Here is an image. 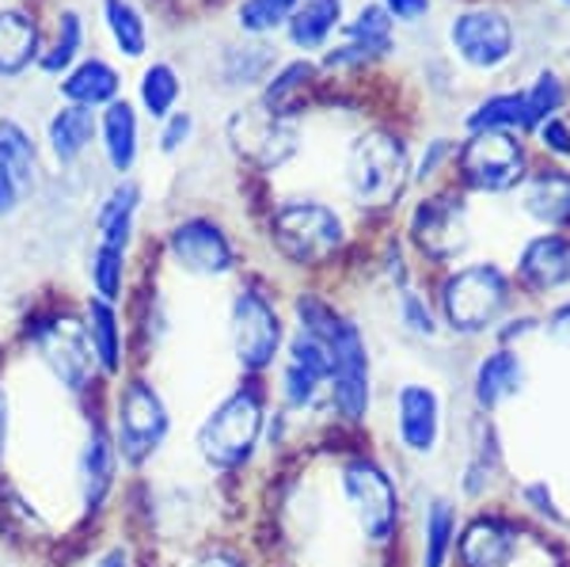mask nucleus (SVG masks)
Wrapping results in <instances>:
<instances>
[{"instance_id": "obj_15", "label": "nucleus", "mask_w": 570, "mask_h": 567, "mask_svg": "<svg viewBox=\"0 0 570 567\" xmlns=\"http://www.w3.org/2000/svg\"><path fill=\"white\" fill-rule=\"evenodd\" d=\"M529 381H532V370H529L525 351L487 343L472 359V365H468L464 404H468V411H475V416L499 419L505 408L518 404V400L525 397Z\"/></svg>"}, {"instance_id": "obj_22", "label": "nucleus", "mask_w": 570, "mask_h": 567, "mask_svg": "<svg viewBox=\"0 0 570 567\" xmlns=\"http://www.w3.org/2000/svg\"><path fill=\"white\" fill-rule=\"evenodd\" d=\"M464 502L453 491H426L419 502V567H453Z\"/></svg>"}, {"instance_id": "obj_8", "label": "nucleus", "mask_w": 570, "mask_h": 567, "mask_svg": "<svg viewBox=\"0 0 570 567\" xmlns=\"http://www.w3.org/2000/svg\"><path fill=\"white\" fill-rule=\"evenodd\" d=\"M271 244L293 267H327L346 248V222L320 198H289L271 214Z\"/></svg>"}, {"instance_id": "obj_4", "label": "nucleus", "mask_w": 570, "mask_h": 567, "mask_svg": "<svg viewBox=\"0 0 570 567\" xmlns=\"http://www.w3.org/2000/svg\"><path fill=\"white\" fill-rule=\"evenodd\" d=\"M540 541V529L510 499L464 507L453 567H521Z\"/></svg>"}, {"instance_id": "obj_23", "label": "nucleus", "mask_w": 570, "mask_h": 567, "mask_svg": "<svg viewBox=\"0 0 570 567\" xmlns=\"http://www.w3.org/2000/svg\"><path fill=\"white\" fill-rule=\"evenodd\" d=\"M118 480V450L104 423L88 427V438L77 453V491L85 510H99Z\"/></svg>"}, {"instance_id": "obj_34", "label": "nucleus", "mask_w": 570, "mask_h": 567, "mask_svg": "<svg viewBox=\"0 0 570 567\" xmlns=\"http://www.w3.org/2000/svg\"><path fill=\"white\" fill-rule=\"evenodd\" d=\"M39 58V27L23 12H0V77L23 72Z\"/></svg>"}, {"instance_id": "obj_53", "label": "nucleus", "mask_w": 570, "mask_h": 567, "mask_svg": "<svg viewBox=\"0 0 570 567\" xmlns=\"http://www.w3.org/2000/svg\"><path fill=\"white\" fill-rule=\"evenodd\" d=\"M91 567H134V556L126 545H110L107 553H99L96 560H91Z\"/></svg>"}, {"instance_id": "obj_21", "label": "nucleus", "mask_w": 570, "mask_h": 567, "mask_svg": "<svg viewBox=\"0 0 570 567\" xmlns=\"http://www.w3.org/2000/svg\"><path fill=\"white\" fill-rule=\"evenodd\" d=\"M518 209L540 233H570V168L567 164H532L518 187Z\"/></svg>"}, {"instance_id": "obj_55", "label": "nucleus", "mask_w": 570, "mask_h": 567, "mask_svg": "<svg viewBox=\"0 0 570 567\" xmlns=\"http://www.w3.org/2000/svg\"><path fill=\"white\" fill-rule=\"evenodd\" d=\"M563 4H567V8H570V0H563Z\"/></svg>"}, {"instance_id": "obj_49", "label": "nucleus", "mask_w": 570, "mask_h": 567, "mask_svg": "<svg viewBox=\"0 0 570 567\" xmlns=\"http://www.w3.org/2000/svg\"><path fill=\"white\" fill-rule=\"evenodd\" d=\"M190 130H195V118H190L187 111H176L171 118H164V134H160V149L164 153H176L183 141L190 137Z\"/></svg>"}, {"instance_id": "obj_48", "label": "nucleus", "mask_w": 570, "mask_h": 567, "mask_svg": "<svg viewBox=\"0 0 570 567\" xmlns=\"http://www.w3.org/2000/svg\"><path fill=\"white\" fill-rule=\"evenodd\" d=\"M381 267H384V274H389L392 290L415 286V278H411V267H407V248H403L400 236H389V244H384V255H381Z\"/></svg>"}, {"instance_id": "obj_10", "label": "nucleus", "mask_w": 570, "mask_h": 567, "mask_svg": "<svg viewBox=\"0 0 570 567\" xmlns=\"http://www.w3.org/2000/svg\"><path fill=\"white\" fill-rule=\"evenodd\" d=\"M472 203L461 187H438L407 214V244L430 267L449 271L472 252Z\"/></svg>"}, {"instance_id": "obj_19", "label": "nucleus", "mask_w": 570, "mask_h": 567, "mask_svg": "<svg viewBox=\"0 0 570 567\" xmlns=\"http://www.w3.org/2000/svg\"><path fill=\"white\" fill-rule=\"evenodd\" d=\"M168 255L176 260V267L198 274V278H225L240 263L233 236L214 217H187V222H179L168 233Z\"/></svg>"}, {"instance_id": "obj_18", "label": "nucleus", "mask_w": 570, "mask_h": 567, "mask_svg": "<svg viewBox=\"0 0 570 567\" xmlns=\"http://www.w3.org/2000/svg\"><path fill=\"white\" fill-rule=\"evenodd\" d=\"M228 141L240 160L255 164L259 172H274L297 157L301 130L293 115H278L263 104H252L228 118Z\"/></svg>"}, {"instance_id": "obj_25", "label": "nucleus", "mask_w": 570, "mask_h": 567, "mask_svg": "<svg viewBox=\"0 0 570 567\" xmlns=\"http://www.w3.org/2000/svg\"><path fill=\"white\" fill-rule=\"evenodd\" d=\"M85 332H88V346L91 359H96V370L104 378H118L126 362V340H122V320H118V309L110 301L88 297L85 305Z\"/></svg>"}, {"instance_id": "obj_2", "label": "nucleus", "mask_w": 570, "mask_h": 567, "mask_svg": "<svg viewBox=\"0 0 570 567\" xmlns=\"http://www.w3.org/2000/svg\"><path fill=\"white\" fill-rule=\"evenodd\" d=\"M266 416H271V389L263 378H244L236 389H228L195 431V453L209 472L236 477L259 457Z\"/></svg>"}, {"instance_id": "obj_29", "label": "nucleus", "mask_w": 570, "mask_h": 567, "mask_svg": "<svg viewBox=\"0 0 570 567\" xmlns=\"http://www.w3.org/2000/svg\"><path fill=\"white\" fill-rule=\"evenodd\" d=\"M99 134H104V153H107V164L126 176V172L137 164V115L126 99H115L107 104L104 111V123H99Z\"/></svg>"}, {"instance_id": "obj_30", "label": "nucleus", "mask_w": 570, "mask_h": 567, "mask_svg": "<svg viewBox=\"0 0 570 567\" xmlns=\"http://www.w3.org/2000/svg\"><path fill=\"white\" fill-rule=\"evenodd\" d=\"M525 134V91H494L464 115V134Z\"/></svg>"}, {"instance_id": "obj_43", "label": "nucleus", "mask_w": 570, "mask_h": 567, "mask_svg": "<svg viewBox=\"0 0 570 567\" xmlns=\"http://www.w3.org/2000/svg\"><path fill=\"white\" fill-rule=\"evenodd\" d=\"M301 4H305V0H244L240 27L252 35H266L278 23H289V16L297 12Z\"/></svg>"}, {"instance_id": "obj_27", "label": "nucleus", "mask_w": 570, "mask_h": 567, "mask_svg": "<svg viewBox=\"0 0 570 567\" xmlns=\"http://www.w3.org/2000/svg\"><path fill=\"white\" fill-rule=\"evenodd\" d=\"M137 203H141V187H137L134 179H122L118 187H110L107 198L99 203V214H96V244L115 248V252L130 248Z\"/></svg>"}, {"instance_id": "obj_35", "label": "nucleus", "mask_w": 570, "mask_h": 567, "mask_svg": "<svg viewBox=\"0 0 570 567\" xmlns=\"http://www.w3.org/2000/svg\"><path fill=\"white\" fill-rule=\"evenodd\" d=\"M0 160L8 164V172L23 187V195H31L39 187V153H35L31 134L16 118H0Z\"/></svg>"}, {"instance_id": "obj_11", "label": "nucleus", "mask_w": 570, "mask_h": 567, "mask_svg": "<svg viewBox=\"0 0 570 567\" xmlns=\"http://www.w3.org/2000/svg\"><path fill=\"white\" fill-rule=\"evenodd\" d=\"M513 480L518 477L510 469V453H505V434L499 419L464 411L453 496L464 507H483V502H499L510 496Z\"/></svg>"}, {"instance_id": "obj_51", "label": "nucleus", "mask_w": 570, "mask_h": 567, "mask_svg": "<svg viewBox=\"0 0 570 567\" xmlns=\"http://www.w3.org/2000/svg\"><path fill=\"white\" fill-rule=\"evenodd\" d=\"M381 8L400 23H419L430 12V0H381Z\"/></svg>"}, {"instance_id": "obj_36", "label": "nucleus", "mask_w": 570, "mask_h": 567, "mask_svg": "<svg viewBox=\"0 0 570 567\" xmlns=\"http://www.w3.org/2000/svg\"><path fill=\"white\" fill-rule=\"evenodd\" d=\"M271 66V46H233V50H225V61H220V77H225L228 88H247L266 80Z\"/></svg>"}, {"instance_id": "obj_31", "label": "nucleus", "mask_w": 570, "mask_h": 567, "mask_svg": "<svg viewBox=\"0 0 570 567\" xmlns=\"http://www.w3.org/2000/svg\"><path fill=\"white\" fill-rule=\"evenodd\" d=\"M118 85H122V80H118V72L110 69L107 61L88 58L61 80V96L80 107H99V104H115Z\"/></svg>"}, {"instance_id": "obj_17", "label": "nucleus", "mask_w": 570, "mask_h": 567, "mask_svg": "<svg viewBox=\"0 0 570 567\" xmlns=\"http://www.w3.org/2000/svg\"><path fill=\"white\" fill-rule=\"evenodd\" d=\"M518 294L525 305L544 309L570 297V233H532L518 244L510 263Z\"/></svg>"}, {"instance_id": "obj_45", "label": "nucleus", "mask_w": 570, "mask_h": 567, "mask_svg": "<svg viewBox=\"0 0 570 567\" xmlns=\"http://www.w3.org/2000/svg\"><path fill=\"white\" fill-rule=\"evenodd\" d=\"M532 340H540V309H532V305H521L518 313H510L499 324V332L491 335V343L518 346V351H525V343Z\"/></svg>"}, {"instance_id": "obj_50", "label": "nucleus", "mask_w": 570, "mask_h": 567, "mask_svg": "<svg viewBox=\"0 0 570 567\" xmlns=\"http://www.w3.org/2000/svg\"><path fill=\"white\" fill-rule=\"evenodd\" d=\"M23 198H27V195H23V187L16 183L12 172H8V164L0 160V222H4V217H12L16 209H20Z\"/></svg>"}, {"instance_id": "obj_9", "label": "nucleus", "mask_w": 570, "mask_h": 567, "mask_svg": "<svg viewBox=\"0 0 570 567\" xmlns=\"http://www.w3.org/2000/svg\"><path fill=\"white\" fill-rule=\"evenodd\" d=\"M285 340H289V324L278 301L255 282L236 290L228 301V351L244 378H266L282 362Z\"/></svg>"}, {"instance_id": "obj_46", "label": "nucleus", "mask_w": 570, "mask_h": 567, "mask_svg": "<svg viewBox=\"0 0 570 567\" xmlns=\"http://www.w3.org/2000/svg\"><path fill=\"white\" fill-rule=\"evenodd\" d=\"M540 340L570 351V297H559L540 309Z\"/></svg>"}, {"instance_id": "obj_28", "label": "nucleus", "mask_w": 570, "mask_h": 567, "mask_svg": "<svg viewBox=\"0 0 570 567\" xmlns=\"http://www.w3.org/2000/svg\"><path fill=\"white\" fill-rule=\"evenodd\" d=\"M46 134H50L53 157H58L61 164H72V160L85 157V149H88L91 141H96L99 118H96V111H91V107L69 104V107H61V111L50 118Z\"/></svg>"}, {"instance_id": "obj_26", "label": "nucleus", "mask_w": 570, "mask_h": 567, "mask_svg": "<svg viewBox=\"0 0 570 567\" xmlns=\"http://www.w3.org/2000/svg\"><path fill=\"white\" fill-rule=\"evenodd\" d=\"M513 507L529 518L540 534H556V537H570V510L559 502L556 496V483L548 477H525V480H513L510 496Z\"/></svg>"}, {"instance_id": "obj_32", "label": "nucleus", "mask_w": 570, "mask_h": 567, "mask_svg": "<svg viewBox=\"0 0 570 567\" xmlns=\"http://www.w3.org/2000/svg\"><path fill=\"white\" fill-rule=\"evenodd\" d=\"M343 23V0H305L289 16V39L297 50H320Z\"/></svg>"}, {"instance_id": "obj_24", "label": "nucleus", "mask_w": 570, "mask_h": 567, "mask_svg": "<svg viewBox=\"0 0 570 567\" xmlns=\"http://www.w3.org/2000/svg\"><path fill=\"white\" fill-rule=\"evenodd\" d=\"M395 42V20L381 4H365L362 12L346 23V46H335L327 53V66H357L365 58H381Z\"/></svg>"}, {"instance_id": "obj_44", "label": "nucleus", "mask_w": 570, "mask_h": 567, "mask_svg": "<svg viewBox=\"0 0 570 567\" xmlns=\"http://www.w3.org/2000/svg\"><path fill=\"white\" fill-rule=\"evenodd\" d=\"M453 160H456V141H453V137H430L426 149L419 153V160L411 164V183L426 187V183L438 179Z\"/></svg>"}, {"instance_id": "obj_52", "label": "nucleus", "mask_w": 570, "mask_h": 567, "mask_svg": "<svg viewBox=\"0 0 570 567\" xmlns=\"http://www.w3.org/2000/svg\"><path fill=\"white\" fill-rule=\"evenodd\" d=\"M190 567H255V564L244 553H236V548H209L198 560H190Z\"/></svg>"}, {"instance_id": "obj_1", "label": "nucleus", "mask_w": 570, "mask_h": 567, "mask_svg": "<svg viewBox=\"0 0 570 567\" xmlns=\"http://www.w3.org/2000/svg\"><path fill=\"white\" fill-rule=\"evenodd\" d=\"M430 297L445 335L461 343H491L502 320L525 305L510 267H502L499 260H464L441 271Z\"/></svg>"}, {"instance_id": "obj_42", "label": "nucleus", "mask_w": 570, "mask_h": 567, "mask_svg": "<svg viewBox=\"0 0 570 567\" xmlns=\"http://www.w3.org/2000/svg\"><path fill=\"white\" fill-rule=\"evenodd\" d=\"M80 42H85V23H80V16L72 12V8H66V12L58 16V39H53V50L42 58V69L46 72L69 69L80 53Z\"/></svg>"}, {"instance_id": "obj_41", "label": "nucleus", "mask_w": 570, "mask_h": 567, "mask_svg": "<svg viewBox=\"0 0 570 567\" xmlns=\"http://www.w3.org/2000/svg\"><path fill=\"white\" fill-rule=\"evenodd\" d=\"M312 61H289V66H285L278 77L274 80H266V88H263V99L259 104L263 107H271V111H278V115H289V104H293V96H297L301 88L308 85V77H312Z\"/></svg>"}, {"instance_id": "obj_6", "label": "nucleus", "mask_w": 570, "mask_h": 567, "mask_svg": "<svg viewBox=\"0 0 570 567\" xmlns=\"http://www.w3.org/2000/svg\"><path fill=\"white\" fill-rule=\"evenodd\" d=\"M389 423L392 446L407 461L430 465L449 450L453 438V416L449 397L430 378H403L389 397Z\"/></svg>"}, {"instance_id": "obj_14", "label": "nucleus", "mask_w": 570, "mask_h": 567, "mask_svg": "<svg viewBox=\"0 0 570 567\" xmlns=\"http://www.w3.org/2000/svg\"><path fill=\"white\" fill-rule=\"evenodd\" d=\"M278 381V408L293 419L320 416L327 411V378H331V346L308 332L289 328V340H285L282 362L274 365Z\"/></svg>"}, {"instance_id": "obj_16", "label": "nucleus", "mask_w": 570, "mask_h": 567, "mask_svg": "<svg viewBox=\"0 0 570 567\" xmlns=\"http://www.w3.org/2000/svg\"><path fill=\"white\" fill-rule=\"evenodd\" d=\"M27 343L35 346L39 362L53 373L61 389L85 392L96 378V359H91L85 320H72L61 313H46L27 320Z\"/></svg>"}, {"instance_id": "obj_40", "label": "nucleus", "mask_w": 570, "mask_h": 567, "mask_svg": "<svg viewBox=\"0 0 570 567\" xmlns=\"http://www.w3.org/2000/svg\"><path fill=\"white\" fill-rule=\"evenodd\" d=\"M88 278H91L96 297L118 305V297H122V282H126V252H115V248L96 244V252H91V260H88Z\"/></svg>"}, {"instance_id": "obj_12", "label": "nucleus", "mask_w": 570, "mask_h": 567, "mask_svg": "<svg viewBox=\"0 0 570 567\" xmlns=\"http://www.w3.org/2000/svg\"><path fill=\"white\" fill-rule=\"evenodd\" d=\"M456 187L464 195H487V198H502V195H518V187L529 179L532 157L525 134H468L456 145Z\"/></svg>"}, {"instance_id": "obj_20", "label": "nucleus", "mask_w": 570, "mask_h": 567, "mask_svg": "<svg viewBox=\"0 0 570 567\" xmlns=\"http://www.w3.org/2000/svg\"><path fill=\"white\" fill-rule=\"evenodd\" d=\"M449 42L464 66L491 72L513 58V23L499 8H468L449 23Z\"/></svg>"}, {"instance_id": "obj_38", "label": "nucleus", "mask_w": 570, "mask_h": 567, "mask_svg": "<svg viewBox=\"0 0 570 567\" xmlns=\"http://www.w3.org/2000/svg\"><path fill=\"white\" fill-rule=\"evenodd\" d=\"M104 16H107V27L115 35L118 50L126 58H141L145 46H149V31H145V20L141 12L130 4V0H104Z\"/></svg>"}, {"instance_id": "obj_5", "label": "nucleus", "mask_w": 570, "mask_h": 567, "mask_svg": "<svg viewBox=\"0 0 570 567\" xmlns=\"http://www.w3.org/2000/svg\"><path fill=\"white\" fill-rule=\"evenodd\" d=\"M343 179L351 190L354 206L381 214L392 209L411 187V149L400 134L392 130H365L357 134L346 149Z\"/></svg>"}, {"instance_id": "obj_7", "label": "nucleus", "mask_w": 570, "mask_h": 567, "mask_svg": "<svg viewBox=\"0 0 570 567\" xmlns=\"http://www.w3.org/2000/svg\"><path fill=\"white\" fill-rule=\"evenodd\" d=\"M331 378H327V411L351 431L370 427L376 408V370L370 335L346 313L331 335Z\"/></svg>"}, {"instance_id": "obj_3", "label": "nucleus", "mask_w": 570, "mask_h": 567, "mask_svg": "<svg viewBox=\"0 0 570 567\" xmlns=\"http://www.w3.org/2000/svg\"><path fill=\"white\" fill-rule=\"evenodd\" d=\"M335 483L362 545L389 553L400 541L403 518H407V499H403L400 477L389 469V461L370 450H351L338 457Z\"/></svg>"}, {"instance_id": "obj_33", "label": "nucleus", "mask_w": 570, "mask_h": 567, "mask_svg": "<svg viewBox=\"0 0 570 567\" xmlns=\"http://www.w3.org/2000/svg\"><path fill=\"white\" fill-rule=\"evenodd\" d=\"M395 324H400V332L407 335V340H415V343L445 340V328H441L434 297L422 294L419 286L395 290Z\"/></svg>"}, {"instance_id": "obj_54", "label": "nucleus", "mask_w": 570, "mask_h": 567, "mask_svg": "<svg viewBox=\"0 0 570 567\" xmlns=\"http://www.w3.org/2000/svg\"><path fill=\"white\" fill-rule=\"evenodd\" d=\"M4 442H8V397L0 389V457H4Z\"/></svg>"}, {"instance_id": "obj_37", "label": "nucleus", "mask_w": 570, "mask_h": 567, "mask_svg": "<svg viewBox=\"0 0 570 567\" xmlns=\"http://www.w3.org/2000/svg\"><path fill=\"white\" fill-rule=\"evenodd\" d=\"M563 107H567V85L559 80V72L544 69L525 88V134H532L548 118H556Z\"/></svg>"}, {"instance_id": "obj_39", "label": "nucleus", "mask_w": 570, "mask_h": 567, "mask_svg": "<svg viewBox=\"0 0 570 567\" xmlns=\"http://www.w3.org/2000/svg\"><path fill=\"white\" fill-rule=\"evenodd\" d=\"M179 77L171 66H164V61H156V66L145 69L141 77V104L145 111H149L153 118H171L176 115V104H179Z\"/></svg>"}, {"instance_id": "obj_47", "label": "nucleus", "mask_w": 570, "mask_h": 567, "mask_svg": "<svg viewBox=\"0 0 570 567\" xmlns=\"http://www.w3.org/2000/svg\"><path fill=\"white\" fill-rule=\"evenodd\" d=\"M532 137H537V145L556 164H567L570 160V123H567L563 115H556V118H548V123H540L537 130H532Z\"/></svg>"}, {"instance_id": "obj_13", "label": "nucleus", "mask_w": 570, "mask_h": 567, "mask_svg": "<svg viewBox=\"0 0 570 567\" xmlns=\"http://www.w3.org/2000/svg\"><path fill=\"white\" fill-rule=\"evenodd\" d=\"M110 438H115V450L122 465H130V469L149 465L153 457L164 450V442L171 438V408H168V400L160 397V389L141 378L126 381L115 400V427H110Z\"/></svg>"}]
</instances>
